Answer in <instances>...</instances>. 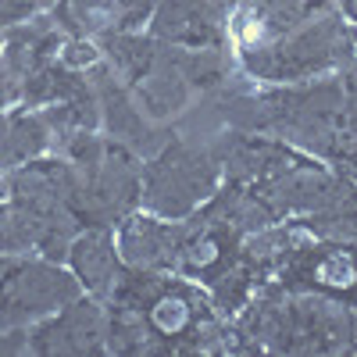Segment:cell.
I'll return each mask as SVG.
<instances>
[{"label":"cell","mask_w":357,"mask_h":357,"mask_svg":"<svg viewBox=\"0 0 357 357\" xmlns=\"http://www.w3.org/2000/svg\"><path fill=\"white\" fill-rule=\"evenodd\" d=\"M333 4H336V11L343 15L347 29H357V0H333Z\"/></svg>","instance_id":"15"},{"label":"cell","mask_w":357,"mask_h":357,"mask_svg":"<svg viewBox=\"0 0 357 357\" xmlns=\"http://www.w3.org/2000/svg\"><path fill=\"white\" fill-rule=\"evenodd\" d=\"M0 33H4V29H0Z\"/></svg>","instance_id":"17"},{"label":"cell","mask_w":357,"mask_h":357,"mask_svg":"<svg viewBox=\"0 0 357 357\" xmlns=\"http://www.w3.org/2000/svg\"><path fill=\"white\" fill-rule=\"evenodd\" d=\"M340 82H343V114H340L343 151H340V158L333 161L336 168L357 161V57L340 68Z\"/></svg>","instance_id":"13"},{"label":"cell","mask_w":357,"mask_h":357,"mask_svg":"<svg viewBox=\"0 0 357 357\" xmlns=\"http://www.w3.org/2000/svg\"><path fill=\"white\" fill-rule=\"evenodd\" d=\"M161 0H114V22L118 29H143Z\"/></svg>","instance_id":"14"},{"label":"cell","mask_w":357,"mask_h":357,"mask_svg":"<svg viewBox=\"0 0 357 357\" xmlns=\"http://www.w3.org/2000/svg\"><path fill=\"white\" fill-rule=\"evenodd\" d=\"M82 293L65 261L36 254L8 257L0 272V329H29Z\"/></svg>","instance_id":"5"},{"label":"cell","mask_w":357,"mask_h":357,"mask_svg":"<svg viewBox=\"0 0 357 357\" xmlns=\"http://www.w3.org/2000/svg\"><path fill=\"white\" fill-rule=\"evenodd\" d=\"M65 264L79 279L82 293L97 296V301H107V293L114 289L118 275L126 272V261H122V254H118L111 225H86L72 240V247L65 254Z\"/></svg>","instance_id":"10"},{"label":"cell","mask_w":357,"mask_h":357,"mask_svg":"<svg viewBox=\"0 0 357 357\" xmlns=\"http://www.w3.org/2000/svg\"><path fill=\"white\" fill-rule=\"evenodd\" d=\"M118 254L129 268L143 272H175V250H178V222L161 218L154 211L136 207L114 225Z\"/></svg>","instance_id":"9"},{"label":"cell","mask_w":357,"mask_h":357,"mask_svg":"<svg viewBox=\"0 0 357 357\" xmlns=\"http://www.w3.org/2000/svg\"><path fill=\"white\" fill-rule=\"evenodd\" d=\"M222 165L207 146H197L183 136H168L151 158H143V190H139V207L154 211L161 218L183 222L193 211L218 193Z\"/></svg>","instance_id":"4"},{"label":"cell","mask_w":357,"mask_h":357,"mask_svg":"<svg viewBox=\"0 0 357 357\" xmlns=\"http://www.w3.org/2000/svg\"><path fill=\"white\" fill-rule=\"evenodd\" d=\"M25 350L29 354H65V357H93L107 354V314L104 301L89 293H79L75 301L57 307L54 314L33 321L25 329Z\"/></svg>","instance_id":"6"},{"label":"cell","mask_w":357,"mask_h":357,"mask_svg":"<svg viewBox=\"0 0 357 357\" xmlns=\"http://www.w3.org/2000/svg\"><path fill=\"white\" fill-rule=\"evenodd\" d=\"M79 175L82 218L86 225H118L126 215L139 207L143 190V158L132 146L111 139L107 132L93 129L57 146Z\"/></svg>","instance_id":"3"},{"label":"cell","mask_w":357,"mask_h":357,"mask_svg":"<svg viewBox=\"0 0 357 357\" xmlns=\"http://www.w3.org/2000/svg\"><path fill=\"white\" fill-rule=\"evenodd\" d=\"M89 82H93L97 107H100V132H107L111 139L132 146L139 158H151L158 146L172 136V132L161 129V122H154V118L136 104V97L129 93V86L107 68L104 57L89 68Z\"/></svg>","instance_id":"7"},{"label":"cell","mask_w":357,"mask_h":357,"mask_svg":"<svg viewBox=\"0 0 357 357\" xmlns=\"http://www.w3.org/2000/svg\"><path fill=\"white\" fill-rule=\"evenodd\" d=\"M229 11L232 0H161L146 18V33L186 50L229 47Z\"/></svg>","instance_id":"8"},{"label":"cell","mask_w":357,"mask_h":357,"mask_svg":"<svg viewBox=\"0 0 357 357\" xmlns=\"http://www.w3.org/2000/svg\"><path fill=\"white\" fill-rule=\"evenodd\" d=\"M354 57L357 50L350 40V29L336 11V4L333 0H314L275 40L236 54V68L254 82L275 86V82H307L321 75H336Z\"/></svg>","instance_id":"2"},{"label":"cell","mask_w":357,"mask_h":357,"mask_svg":"<svg viewBox=\"0 0 357 357\" xmlns=\"http://www.w3.org/2000/svg\"><path fill=\"white\" fill-rule=\"evenodd\" d=\"M218 111L229 129L275 136L296 151L321 161H336L343 151L340 114H343V82L321 75L307 82H275L257 89H218Z\"/></svg>","instance_id":"1"},{"label":"cell","mask_w":357,"mask_h":357,"mask_svg":"<svg viewBox=\"0 0 357 357\" xmlns=\"http://www.w3.org/2000/svg\"><path fill=\"white\" fill-rule=\"evenodd\" d=\"M311 4L314 0H232V11H229L232 57L275 40L282 29H289Z\"/></svg>","instance_id":"11"},{"label":"cell","mask_w":357,"mask_h":357,"mask_svg":"<svg viewBox=\"0 0 357 357\" xmlns=\"http://www.w3.org/2000/svg\"><path fill=\"white\" fill-rule=\"evenodd\" d=\"M54 151V132L43 114L33 107H8L0 111V175L15 172Z\"/></svg>","instance_id":"12"},{"label":"cell","mask_w":357,"mask_h":357,"mask_svg":"<svg viewBox=\"0 0 357 357\" xmlns=\"http://www.w3.org/2000/svg\"><path fill=\"white\" fill-rule=\"evenodd\" d=\"M350 40H354V50H357V29H350Z\"/></svg>","instance_id":"16"}]
</instances>
